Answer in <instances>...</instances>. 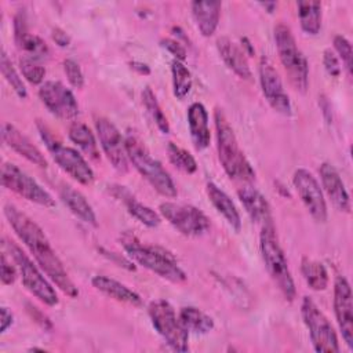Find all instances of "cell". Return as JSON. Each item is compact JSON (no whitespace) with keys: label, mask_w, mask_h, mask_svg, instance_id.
<instances>
[{"label":"cell","mask_w":353,"mask_h":353,"mask_svg":"<svg viewBox=\"0 0 353 353\" xmlns=\"http://www.w3.org/2000/svg\"><path fill=\"white\" fill-rule=\"evenodd\" d=\"M4 215L14 229L15 234L30 251L39 266L46 272V274L59 287L62 292L74 298L79 295V290L70 280L68 272L65 270L61 259L51 247L43 229L25 212L19 211L12 204L4 205Z\"/></svg>","instance_id":"1"},{"label":"cell","mask_w":353,"mask_h":353,"mask_svg":"<svg viewBox=\"0 0 353 353\" xmlns=\"http://www.w3.org/2000/svg\"><path fill=\"white\" fill-rule=\"evenodd\" d=\"M215 132L216 150L219 161L229 175V178L240 182H251L255 178V171L247 160L244 152L240 149L239 141L234 135L222 109H215Z\"/></svg>","instance_id":"2"},{"label":"cell","mask_w":353,"mask_h":353,"mask_svg":"<svg viewBox=\"0 0 353 353\" xmlns=\"http://www.w3.org/2000/svg\"><path fill=\"white\" fill-rule=\"evenodd\" d=\"M121 244L132 262H137L157 276L171 283H183L186 280V273L179 268L176 259L164 248L143 244L130 233L121 236Z\"/></svg>","instance_id":"3"},{"label":"cell","mask_w":353,"mask_h":353,"mask_svg":"<svg viewBox=\"0 0 353 353\" xmlns=\"http://www.w3.org/2000/svg\"><path fill=\"white\" fill-rule=\"evenodd\" d=\"M125 149L128 160L134 164L137 171L152 185V188L165 197L176 196V186L161 165V163L152 157L145 143L134 134L128 132L125 135Z\"/></svg>","instance_id":"4"},{"label":"cell","mask_w":353,"mask_h":353,"mask_svg":"<svg viewBox=\"0 0 353 353\" xmlns=\"http://www.w3.org/2000/svg\"><path fill=\"white\" fill-rule=\"evenodd\" d=\"M259 248L266 266V270L280 292L287 301H294L296 295L294 279L291 276L285 255L280 247L273 222L262 226L259 234Z\"/></svg>","instance_id":"5"},{"label":"cell","mask_w":353,"mask_h":353,"mask_svg":"<svg viewBox=\"0 0 353 353\" xmlns=\"http://www.w3.org/2000/svg\"><path fill=\"white\" fill-rule=\"evenodd\" d=\"M274 41L280 62L290 83L296 91L305 92L309 85V65L305 55L296 46L291 29L284 23H277L274 28Z\"/></svg>","instance_id":"6"},{"label":"cell","mask_w":353,"mask_h":353,"mask_svg":"<svg viewBox=\"0 0 353 353\" xmlns=\"http://www.w3.org/2000/svg\"><path fill=\"white\" fill-rule=\"evenodd\" d=\"M37 128L54 161L69 176L81 185H91L94 182V171L84 160V157L73 148L62 145V142L52 134V131L43 123L37 121Z\"/></svg>","instance_id":"7"},{"label":"cell","mask_w":353,"mask_h":353,"mask_svg":"<svg viewBox=\"0 0 353 353\" xmlns=\"http://www.w3.org/2000/svg\"><path fill=\"white\" fill-rule=\"evenodd\" d=\"M3 247L10 252L25 288L34 295L39 301L48 306H55L59 303L58 295L47 279L40 273L37 266L30 261V258L14 243L7 239L3 240Z\"/></svg>","instance_id":"8"},{"label":"cell","mask_w":353,"mask_h":353,"mask_svg":"<svg viewBox=\"0 0 353 353\" xmlns=\"http://www.w3.org/2000/svg\"><path fill=\"white\" fill-rule=\"evenodd\" d=\"M148 313L152 325L165 343L176 352H188V335L179 317H176L174 307L164 299H156L149 303Z\"/></svg>","instance_id":"9"},{"label":"cell","mask_w":353,"mask_h":353,"mask_svg":"<svg viewBox=\"0 0 353 353\" xmlns=\"http://www.w3.org/2000/svg\"><path fill=\"white\" fill-rule=\"evenodd\" d=\"M301 313L314 350L319 353H338L339 345L334 327L312 298L303 296Z\"/></svg>","instance_id":"10"},{"label":"cell","mask_w":353,"mask_h":353,"mask_svg":"<svg viewBox=\"0 0 353 353\" xmlns=\"http://www.w3.org/2000/svg\"><path fill=\"white\" fill-rule=\"evenodd\" d=\"M159 210L163 218H165L176 230L185 236L197 237L210 230L211 223L208 216L194 205L165 201L160 204Z\"/></svg>","instance_id":"11"},{"label":"cell","mask_w":353,"mask_h":353,"mask_svg":"<svg viewBox=\"0 0 353 353\" xmlns=\"http://www.w3.org/2000/svg\"><path fill=\"white\" fill-rule=\"evenodd\" d=\"M1 183L4 188L12 190L14 193L32 203L40 204L43 207L55 205L54 197L40 183H37L36 179H33L30 175H28L23 170L12 163H3Z\"/></svg>","instance_id":"12"},{"label":"cell","mask_w":353,"mask_h":353,"mask_svg":"<svg viewBox=\"0 0 353 353\" xmlns=\"http://www.w3.org/2000/svg\"><path fill=\"white\" fill-rule=\"evenodd\" d=\"M292 183L312 218L317 222H325L328 215L325 199L313 174L306 168H298L292 175Z\"/></svg>","instance_id":"13"},{"label":"cell","mask_w":353,"mask_h":353,"mask_svg":"<svg viewBox=\"0 0 353 353\" xmlns=\"http://www.w3.org/2000/svg\"><path fill=\"white\" fill-rule=\"evenodd\" d=\"M259 81L263 97L269 102L273 110L283 116H290L292 113L291 102L288 94L284 91L283 81L274 69L273 63L268 57H261L259 61Z\"/></svg>","instance_id":"14"},{"label":"cell","mask_w":353,"mask_h":353,"mask_svg":"<svg viewBox=\"0 0 353 353\" xmlns=\"http://www.w3.org/2000/svg\"><path fill=\"white\" fill-rule=\"evenodd\" d=\"M39 97L44 106L59 119H73L79 114V105L73 92L61 81H46L39 88Z\"/></svg>","instance_id":"15"},{"label":"cell","mask_w":353,"mask_h":353,"mask_svg":"<svg viewBox=\"0 0 353 353\" xmlns=\"http://www.w3.org/2000/svg\"><path fill=\"white\" fill-rule=\"evenodd\" d=\"M97 132L101 146L117 171L125 172L128 170V156L125 149V141L121 137L117 127L106 117H98L95 120Z\"/></svg>","instance_id":"16"},{"label":"cell","mask_w":353,"mask_h":353,"mask_svg":"<svg viewBox=\"0 0 353 353\" xmlns=\"http://www.w3.org/2000/svg\"><path fill=\"white\" fill-rule=\"evenodd\" d=\"M334 312L346 345L353 349V301L349 281L336 276L334 283Z\"/></svg>","instance_id":"17"},{"label":"cell","mask_w":353,"mask_h":353,"mask_svg":"<svg viewBox=\"0 0 353 353\" xmlns=\"http://www.w3.org/2000/svg\"><path fill=\"white\" fill-rule=\"evenodd\" d=\"M14 39L18 48L25 54L23 57L26 58L41 61V59H46L50 54V50L46 41L41 37L28 32L26 18H25V14L21 11L14 18Z\"/></svg>","instance_id":"18"},{"label":"cell","mask_w":353,"mask_h":353,"mask_svg":"<svg viewBox=\"0 0 353 353\" xmlns=\"http://www.w3.org/2000/svg\"><path fill=\"white\" fill-rule=\"evenodd\" d=\"M1 138L7 146L15 150L18 154L29 160L30 163L39 167H47V160L40 149L32 143V141L21 132L15 125L10 123H4L1 125Z\"/></svg>","instance_id":"19"},{"label":"cell","mask_w":353,"mask_h":353,"mask_svg":"<svg viewBox=\"0 0 353 353\" xmlns=\"http://www.w3.org/2000/svg\"><path fill=\"white\" fill-rule=\"evenodd\" d=\"M321 185L330 197L334 207L339 211L349 212L350 211V199L345 183L336 171V168L330 163H323L319 168Z\"/></svg>","instance_id":"20"},{"label":"cell","mask_w":353,"mask_h":353,"mask_svg":"<svg viewBox=\"0 0 353 353\" xmlns=\"http://www.w3.org/2000/svg\"><path fill=\"white\" fill-rule=\"evenodd\" d=\"M216 50L225 62V65L236 73L240 79H251V69L245 57V52L243 51L239 44H236L233 40H230L226 36H222L216 40Z\"/></svg>","instance_id":"21"},{"label":"cell","mask_w":353,"mask_h":353,"mask_svg":"<svg viewBox=\"0 0 353 353\" xmlns=\"http://www.w3.org/2000/svg\"><path fill=\"white\" fill-rule=\"evenodd\" d=\"M237 194L247 214L254 222L261 223L262 226L266 223H272L269 203L259 190H256L250 185H244L237 190Z\"/></svg>","instance_id":"22"},{"label":"cell","mask_w":353,"mask_h":353,"mask_svg":"<svg viewBox=\"0 0 353 353\" xmlns=\"http://www.w3.org/2000/svg\"><path fill=\"white\" fill-rule=\"evenodd\" d=\"M188 124L192 142L197 150H203L210 145L211 134L208 127V113L203 103L193 102L188 109Z\"/></svg>","instance_id":"23"},{"label":"cell","mask_w":353,"mask_h":353,"mask_svg":"<svg viewBox=\"0 0 353 353\" xmlns=\"http://www.w3.org/2000/svg\"><path fill=\"white\" fill-rule=\"evenodd\" d=\"M112 190V194L117 199H120L125 207H127V211L134 216L137 218L141 223L149 226V228H156L160 225V216L159 214L152 210L150 207L142 204L141 201H138L124 186H120V185H114L110 188Z\"/></svg>","instance_id":"24"},{"label":"cell","mask_w":353,"mask_h":353,"mask_svg":"<svg viewBox=\"0 0 353 353\" xmlns=\"http://www.w3.org/2000/svg\"><path fill=\"white\" fill-rule=\"evenodd\" d=\"M59 197L62 203L69 208L72 214H74L79 219L83 222L97 226V215L91 207V204L87 201V199L74 188L70 185H62L59 188Z\"/></svg>","instance_id":"25"},{"label":"cell","mask_w":353,"mask_h":353,"mask_svg":"<svg viewBox=\"0 0 353 353\" xmlns=\"http://www.w3.org/2000/svg\"><path fill=\"white\" fill-rule=\"evenodd\" d=\"M91 283L98 291H101L102 294H105L106 296H109L114 301L124 302V303H128L132 306L142 305V299L135 291H132L131 288H128L127 285L121 284L120 281H117L114 279L98 274V276L92 277Z\"/></svg>","instance_id":"26"},{"label":"cell","mask_w":353,"mask_h":353,"mask_svg":"<svg viewBox=\"0 0 353 353\" xmlns=\"http://www.w3.org/2000/svg\"><path fill=\"white\" fill-rule=\"evenodd\" d=\"M222 4L219 1H193L192 14L203 36L214 34L218 28Z\"/></svg>","instance_id":"27"},{"label":"cell","mask_w":353,"mask_h":353,"mask_svg":"<svg viewBox=\"0 0 353 353\" xmlns=\"http://www.w3.org/2000/svg\"><path fill=\"white\" fill-rule=\"evenodd\" d=\"M205 190H207V196H208L210 201L212 203V205L215 207V210L228 221V223L234 230L239 232L241 228V219H240V214H239L233 200L214 182H208L205 186Z\"/></svg>","instance_id":"28"},{"label":"cell","mask_w":353,"mask_h":353,"mask_svg":"<svg viewBox=\"0 0 353 353\" xmlns=\"http://www.w3.org/2000/svg\"><path fill=\"white\" fill-rule=\"evenodd\" d=\"M179 320L188 332L207 334L214 328V320L203 310L194 306H183L179 310Z\"/></svg>","instance_id":"29"},{"label":"cell","mask_w":353,"mask_h":353,"mask_svg":"<svg viewBox=\"0 0 353 353\" xmlns=\"http://www.w3.org/2000/svg\"><path fill=\"white\" fill-rule=\"evenodd\" d=\"M301 28L307 34H317L321 29V4L319 1H298Z\"/></svg>","instance_id":"30"},{"label":"cell","mask_w":353,"mask_h":353,"mask_svg":"<svg viewBox=\"0 0 353 353\" xmlns=\"http://www.w3.org/2000/svg\"><path fill=\"white\" fill-rule=\"evenodd\" d=\"M69 138L91 159H99V150L94 134L84 123H73L69 127Z\"/></svg>","instance_id":"31"},{"label":"cell","mask_w":353,"mask_h":353,"mask_svg":"<svg viewBox=\"0 0 353 353\" xmlns=\"http://www.w3.org/2000/svg\"><path fill=\"white\" fill-rule=\"evenodd\" d=\"M301 272L306 284L314 291H323L328 285V273L325 266L314 259L303 258L301 263Z\"/></svg>","instance_id":"32"},{"label":"cell","mask_w":353,"mask_h":353,"mask_svg":"<svg viewBox=\"0 0 353 353\" xmlns=\"http://www.w3.org/2000/svg\"><path fill=\"white\" fill-rule=\"evenodd\" d=\"M172 91L178 99H183L192 88V73L183 62L174 59L171 63Z\"/></svg>","instance_id":"33"},{"label":"cell","mask_w":353,"mask_h":353,"mask_svg":"<svg viewBox=\"0 0 353 353\" xmlns=\"http://www.w3.org/2000/svg\"><path fill=\"white\" fill-rule=\"evenodd\" d=\"M167 154L174 167L181 170L185 174H194L197 171L196 159L183 148L178 146L174 142H168Z\"/></svg>","instance_id":"34"},{"label":"cell","mask_w":353,"mask_h":353,"mask_svg":"<svg viewBox=\"0 0 353 353\" xmlns=\"http://www.w3.org/2000/svg\"><path fill=\"white\" fill-rule=\"evenodd\" d=\"M142 102L148 110V113L150 114V117L153 119V121L156 123L157 128L163 132V134H168L170 132V124L168 120L164 114V112L161 110L153 91L149 87H145L142 91Z\"/></svg>","instance_id":"35"},{"label":"cell","mask_w":353,"mask_h":353,"mask_svg":"<svg viewBox=\"0 0 353 353\" xmlns=\"http://www.w3.org/2000/svg\"><path fill=\"white\" fill-rule=\"evenodd\" d=\"M0 69H1L3 77L7 80V83L11 85V88L15 91V94L19 98H26L28 97L26 87L4 50L1 51V55H0Z\"/></svg>","instance_id":"36"},{"label":"cell","mask_w":353,"mask_h":353,"mask_svg":"<svg viewBox=\"0 0 353 353\" xmlns=\"http://www.w3.org/2000/svg\"><path fill=\"white\" fill-rule=\"evenodd\" d=\"M19 68L23 74V77L30 84H41L46 76V69L39 63V61L22 57L19 59Z\"/></svg>","instance_id":"37"},{"label":"cell","mask_w":353,"mask_h":353,"mask_svg":"<svg viewBox=\"0 0 353 353\" xmlns=\"http://www.w3.org/2000/svg\"><path fill=\"white\" fill-rule=\"evenodd\" d=\"M332 43H334V48H335L336 54L342 59V62L350 76V73H352V44H350V41L342 34H335Z\"/></svg>","instance_id":"38"},{"label":"cell","mask_w":353,"mask_h":353,"mask_svg":"<svg viewBox=\"0 0 353 353\" xmlns=\"http://www.w3.org/2000/svg\"><path fill=\"white\" fill-rule=\"evenodd\" d=\"M63 70L65 74L69 80V83L74 87V88H83L84 85V74L81 72V68L79 66V63L70 58L63 61Z\"/></svg>","instance_id":"39"},{"label":"cell","mask_w":353,"mask_h":353,"mask_svg":"<svg viewBox=\"0 0 353 353\" xmlns=\"http://www.w3.org/2000/svg\"><path fill=\"white\" fill-rule=\"evenodd\" d=\"M323 65L327 70V73L332 77H338L341 74V65H339V59L335 55L334 51H331L330 48L324 50L323 52Z\"/></svg>","instance_id":"40"},{"label":"cell","mask_w":353,"mask_h":353,"mask_svg":"<svg viewBox=\"0 0 353 353\" xmlns=\"http://www.w3.org/2000/svg\"><path fill=\"white\" fill-rule=\"evenodd\" d=\"M161 46L175 57L176 61H185L186 58V50L185 47L178 41V40H174V39H163L161 40Z\"/></svg>","instance_id":"41"},{"label":"cell","mask_w":353,"mask_h":353,"mask_svg":"<svg viewBox=\"0 0 353 353\" xmlns=\"http://www.w3.org/2000/svg\"><path fill=\"white\" fill-rule=\"evenodd\" d=\"M17 266L11 265V262H8L6 254H1V283L4 285L12 284L17 279Z\"/></svg>","instance_id":"42"},{"label":"cell","mask_w":353,"mask_h":353,"mask_svg":"<svg viewBox=\"0 0 353 353\" xmlns=\"http://www.w3.org/2000/svg\"><path fill=\"white\" fill-rule=\"evenodd\" d=\"M51 37L59 47H68L70 44V36L61 28H54L51 32Z\"/></svg>","instance_id":"43"},{"label":"cell","mask_w":353,"mask_h":353,"mask_svg":"<svg viewBox=\"0 0 353 353\" xmlns=\"http://www.w3.org/2000/svg\"><path fill=\"white\" fill-rule=\"evenodd\" d=\"M101 251H102V252H103V255H106L109 259L114 261L119 266H124V268H125V269H128V270H135V266L132 265V261H128V259H125V258L120 256V255H119V254H116V252H109V251L102 250V248H101Z\"/></svg>","instance_id":"44"},{"label":"cell","mask_w":353,"mask_h":353,"mask_svg":"<svg viewBox=\"0 0 353 353\" xmlns=\"http://www.w3.org/2000/svg\"><path fill=\"white\" fill-rule=\"evenodd\" d=\"M12 313L6 307V306H3L1 309H0V332L3 334V332H6L7 331V328L8 327H11V324H12Z\"/></svg>","instance_id":"45"},{"label":"cell","mask_w":353,"mask_h":353,"mask_svg":"<svg viewBox=\"0 0 353 353\" xmlns=\"http://www.w3.org/2000/svg\"><path fill=\"white\" fill-rule=\"evenodd\" d=\"M131 68L135 69L137 72H139L141 74H149L150 73V69L146 63H142V62H137V61H132L131 62Z\"/></svg>","instance_id":"46"},{"label":"cell","mask_w":353,"mask_h":353,"mask_svg":"<svg viewBox=\"0 0 353 353\" xmlns=\"http://www.w3.org/2000/svg\"><path fill=\"white\" fill-rule=\"evenodd\" d=\"M241 47H243V51L245 52L247 51V54L248 55H254V47L251 46V41L247 39V37H241Z\"/></svg>","instance_id":"47"},{"label":"cell","mask_w":353,"mask_h":353,"mask_svg":"<svg viewBox=\"0 0 353 353\" xmlns=\"http://www.w3.org/2000/svg\"><path fill=\"white\" fill-rule=\"evenodd\" d=\"M261 6H263V7H266L268 8V11L269 12H272L276 7H277V4L274 3V1H265V3H261Z\"/></svg>","instance_id":"48"}]
</instances>
